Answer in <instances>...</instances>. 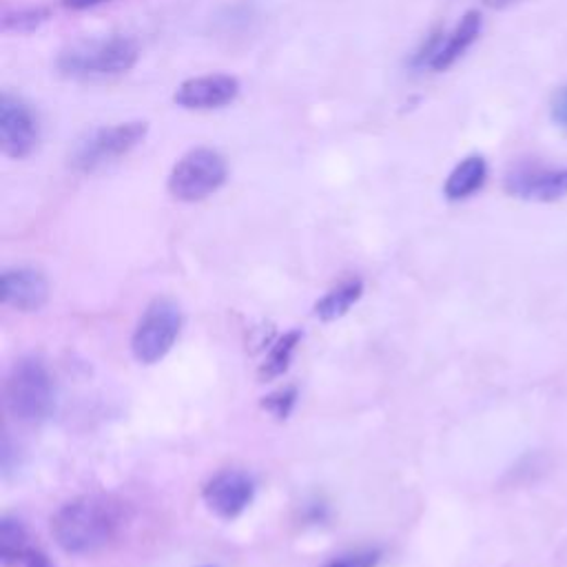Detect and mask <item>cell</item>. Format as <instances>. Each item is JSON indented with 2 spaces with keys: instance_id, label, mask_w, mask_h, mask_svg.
I'll use <instances>...</instances> for the list:
<instances>
[{
  "instance_id": "obj_24",
  "label": "cell",
  "mask_w": 567,
  "mask_h": 567,
  "mask_svg": "<svg viewBox=\"0 0 567 567\" xmlns=\"http://www.w3.org/2000/svg\"><path fill=\"white\" fill-rule=\"evenodd\" d=\"M204 567H210V565H204Z\"/></svg>"
},
{
  "instance_id": "obj_15",
  "label": "cell",
  "mask_w": 567,
  "mask_h": 567,
  "mask_svg": "<svg viewBox=\"0 0 567 567\" xmlns=\"http://www.w3.org/2000/svg\"><path fill=\"white\" fill-rule=\"evenodd\" d=\"M27 530L25 526L14 517H3L0 521V558L5 565L23 560L27 554Z\"/></svg>"
},
{
  "instance_id": "obj_14",
  "label": "cell",
  "mask_w": 567,
  "mask_h": 567,
  "mask_svg": "<svg viewBox=\"0 0 567 567\" xmlns=\"http://www.w3.org/2000/svg\"><path fill=\"white\" fill-rule=\"evenodd\" d=\"M364 293V281L362 279H346L337 289L328 291L317 304H315V317L322 322H335L343 317L354 302H360Z\"/></svg>"
},
{
  "instance_id": "obj_22",
  "label": "cell",
  "mask_w": 567,
  "mask_h": 567,
  "mask_svg": "<svg viewBox=\"0 0 567 567\" xmlns=\"http://www.w3.org/2000/svg\"><path fill=\"white\" fill-rule=\"evenodd\" d=\"M62 3L69 10H87V8H96V5L105 3V0H62Z\"/></svg>"
},
{
  "instance_id": "obj_6",
  "label": "cell",
  "mask_w": 567,
  "mask_h": 567,
  "mask_svg": "<svg viewBox=\"0 0 567 567\" xmlns=\"http://www.w3.org/2000/svg\"><path fill=\"white\" fill-rule=\"evenodd\" d=\"M182 330V311L171 300H156L142 313L133 337H131V352L133 358L145 364H158L171 352L176 339Z\"/></svg>"
},
{
  "instance_id": "obj_11",
  "label": "cell",
  "mask_w": 567,
  "mask_h": 567,
  "mask_svg": "<svg viewBox=\"0 0 567 567\" xmlns=\"http://www.w3.org/2000/svg\"><path fill=\"white\" fill-rule=\"evenodd\" d=\"M49 298L47 277L36 268H10L0 279V300L23 313L40 311Z\"/></svg>"
},
{
  "instance_id": "obj_19",
  "label": "cell",
  "mask_w": 567,
  "mask_h": 567,
  "mask_svg": "<svg viewBox=\"0 0 567 567\" xmlns=\"http://www.w3.org/2000/svg\"><path fill=\"white\" fill-rule=\"evenodd\" d=\"M295 399H298L295 388H287V390H279V393H273V395L264 397L262 408L268 410L277 419H287L291 414L293 406H295Z\"/></svg>"
},
{
  "instance_id": "obj_17",
  "label": "cell",
  "mask_w": 567,
  "mask_h": 567,
  "mask_svg": "<svg viewBox=\"0 0 567 567\" xmlns=\"http://www.w3.org/2000/svg\"><path fill=\"white\" fill-rule=\"evenodd\" d=\"M379 563H382V550L364 547V550H352V552L339 554V556L326 560L322 567H377Z\"/></svg>"
},
{
  "instance_id": "obj_5",
  "label": "cell",
  "mask_w": 567,
  "mask_h": 567,
  "mask_svg": "<svg viewBox=\"0 0 567 567\" xmlns=\"http://www.w3.org/2000/svg\"><path fill=\"white\" fill-rule=\"evenodd\" d=\"M10 412L23 423H40L53 410V382L40 360H21L5 384Z\"/></svg>"
},
{
  "instance_id": "obj_18",
  "label": "cell",
  "mask_w": 567,
  "mask_h": 567,
  "mask_svg": "<svg viewBox=\"0 0 567 567\" xmlns=\"http://www.w3.org/2000/svg\"><path fill=\"white\" fill-rule=\"evenodd\" d=\"M47 19H49V12H47V10H21V12L8 14L3 25H5L8 32L27 34V32L38 29Z\"/></svg>"
},
{
  "instance_id": "obj_4",
  "label": "cell",
  "mask_w": 567,
  "mask_h": 567,
  "mask_svg": "<svg viewBox=\"0 0 567 567\" xmlns=\"http://www.w3.org/2000/svg\"><path fill=\"white\" fill-rule=\"evenodd\" d=\"M229 178V167L222 154L208 147H197L184 154L169 173L167 189L178 202H200L222 189Z\"/></svg>"
},
{
  "instance_id": "obj_12",
  "label": "cell",
  "mask_w": 567,
  "mask_h": 567,
  "mask_svg": "<svg viewBox=\"0 0 567 567\" xmlns=\"http://www.w3.org/2000/svg\"><path fill=\"white\" fill-rule=\"evenodd\" d=\"M481 25H483L481 14L479 12H468L450 34H444L442 47H439L431 69L433 71L450 69L468 51V47L479 38Z\"/></svg>"
},
{
  "instance_id": "obj_2",
  "label": "cell",
  "mask_w": 567,
  "mask_h": 567,
  "mask_svg": "<svg viewBox=\"0 0 567 567\" xmlns=\"http://www.w3.org/2000/svg\"><path fill=\"white\" fill-rule=\"evenodd\" d=\"M140 49L126 36H109L96 40H81L67 47L58 56V71L74 81H107L131 71L137 62Z\"/></svg>"
},
{
  "instance_id": "obj_8",
  "label": "cell",
  "mask_w": 567,
  "mask_h": 567,
  "mask_svg": "<svg viewBox=\"0 0 567 567\" xmlns=\"http://www.w3.org/2000/svg\"><path fill=\"white\" fill-rule=\"evenodd\" d=\"M255 485L249 479V474L238 470H225L213 476L202 492V499L208 506V510L225 519L233 521L238 519L253 502Z\"/></svg>"
},
{
  "instance_id": "obj_7",
  "label": "cell",
  "mask_w": 567,
  "mask_h": 567,
  "mask_svg": "<svg viewBox=\"0 0 567 567\" xmlns=\"http://www.w3.org/2000/svg\"><path fill=\"white\" fill-rule=\"evenodd\" d=\"M40 142V122L36 111L19 96L0 98V149L12 160L32 156Z\"/></svg>"
},
{
  "instance_id": "obj_20",
  "label": "cell",
  "mask_w": 567,
  "mask_h": 567,
  "mask_svg": "<svg viewBox=\"0 0 567 567\" xmlns=\"http://www.w3.org/2000/svg\"><path fill=\"white\" fill-rule=\"evenodd\" d=\"M552 118L556 124L567 129V85L560 87L552 98Z\"/></svg>"
},
{
  "instance_id": "obj_23",
  "label": "cell",
  "mask_w": 567,
  "mask_h": 567,
  "mask_svg": "<svg viewBox=\"0 0 567 567\" xmlns=\"http://www.w3.org/2000/svg\"><path fill=\"white\" fill-rule=\"evenodd\" d=\"M481 3L492 10H506V8H512L515 3H519V0H481Z\"/></svg>"
},
{
  "instance_id": "obj_13",
  "label": "cell",
  "mask_w": 567,
  "mask_h": 567,
  "mask_svg": "<svg viewBox=\"0 0 567 567\" xmlns=\"http://www.w3.org/2000/svg\"><path fill=\"white\" fill-rule=\"evenodd\" d=\"M487 178V165L481 156H468L461 160L444 184V193L450 202H461L474 195Z\"/></svg>"
},
{
  "instance_id": "obj_16",
  "label": "cell",
  "mask_w": 567,
  "mask_h": 567,
  "mask_svg": "<svg viewBox=\"0 0 567 567\" xmlns=\"http://www.w3.org/2000/svg\"><path fill=\"white\" fill-rule=\"evenodd\" d=\"M298 343H300V333H289L270 348L268 358L264 360V364L260 369V375H262L264 382L275 379V377H279V375L289 371V364L293 360V352H295Z\"/></svg>"
},
{
  "instance_id": "obj_9",
  "label": "cell",
  "mask_w": 567,
  "mask_h": 567,
  "mask_svg": "<svg viewBox=\"0 0 567 567\" xmlns=\"http://www.w3.org/2000/svg\"><path fill=\"white\" fill-rule=\"evenodd\" d=\"M240 94V81L229 74H208L184 81L173 100L178 107L189 111H210L231 105Z\"/></svg>"
},
{
  "instance_id": "obj_21",
  "label": "cell",
  "mask_w": 567,
  "mask_h": 567,
  "mask_svg": "<svg viewBox=\"0 0 567 567\" xmlns=\"http://www.w3.org/2000/svg\"><path fill=\"white\" fill-rule=\"evenodd\" d=\"M25 567H56L51 560H49V556L45 554V552H40V550H34V547H29L27 550V554L23 556V560H21Z\"/></svg>"
},
{
  "instance_id": "obj_10",
  "label": "cell",
  "mask_w": 567,
  "mask_h": 567,
  "mask_svg": "<svg viewBox=\"0 0 567 567\" xmlns=\"http://www.w3.org/2000/svg\"><path fill=\"white\" fill-rule=\"evenodd\" d=\"M506 191L519 200L556 202L567 195V169L519 167L508 173Z\"/></svg>"
},
{
  "instance_id": "obj_1",
  "label": "cell",
  "mask_w": 567,
  "mask_h": 567,
  "mask_svg": "<svg viewBox=\"0 0 567 567\" xmlns=\"http://www.w3.org/2000/svg\"><path fill=\"white\" fill-rule=\"evenodd\" d=\"M120 528L118 508L100 496H79L51 519V534L60 550L87 556L105 550Z\"/></svg>"
},
{
  "instance_id": "obj_3",
  "label": "cell",
  "mask_w": 567,
  "mask_h": 567,
  "mask_svg": "<svg viewBox=\"0 0 567 567\" xmlns=\"http://www.w3.org/2000/svg\"><path fill=\"white\" fill-rule=\"evenodd\" d=\"M147 133L149 124L142 120L102 126L79 142L69 158V165L79 173H96L102 167L131 154L147 137Z\"/></svg>"
}]
</instances>
